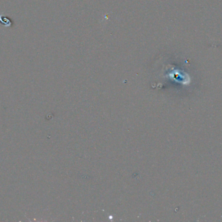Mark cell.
Masks as SVG:
<instances>
[{
    "label": "cell",
    "mask_w": 222,
    "mask_h": 222,
    "mask_svg": "<svg viewBox=\"0 0 222 222\" xmlns=\"http://www.w3.org/2000/svg\"><path fill=\"white\" fill-rule=\"evenodd\" d=\"M0 21H1V22L4 25H5L6 26L11 25V22L8 19H7L6 18H5V16H3V15H0Z\"/></svg>",
    "instance_id": "cell-1"
}]
</instances>
